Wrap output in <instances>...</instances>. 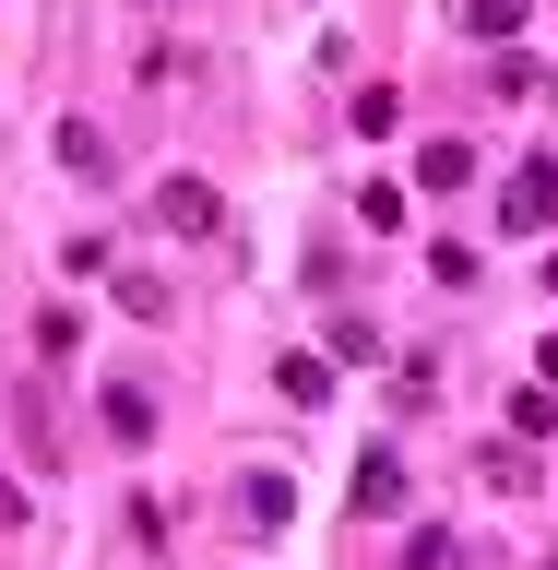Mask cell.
<instances>
[{"mask_svg":"<svg viewBox=\"0 0 558 570\" xmlns=\"http://www.w3.org/2000/svg\"><path fill=\"white\" fill-rule=\"evenodd\" d=\"M155 226L203 238V226H214V190H203V178H167V190H155Z\"/></svg>","mask_w":558,"mask_h":570,"instance_id":"obj_2","label":"cell"},{"mask_svg":"<svg viewBox=\"0 0 558 570\" xmlns=\"http://www.w3.org/2000/svg\"><path fill=\"white\" fill-rule=\"evenodd\" d=\"M558 428V392H511V440H547Z\"/></svg>","mask_w":558,"mask_h":570,"instance_id":"obj_10","label":"cell"},{"mask_svg":"<svg viewBox=\"0 0 558 570\" xmlns=\"http://www.w3.org/2000/svg\"><path fill=\"white\" fill-rule=\"evenodd\" d=\"M392 119H404V96H392V83H369V96H356V131H369V142H392Z\"/></svg>","mask_w":558,"mask_h":570,"instance_id":"obj_9","label":"cell"},{"mask_svg":"<svg viewBox=\"0 0 558 570\" xmlns=\"http://www.w3.org/2000/svg\"><path fill=\"white\" fill-rule=\"evenodd\" d=\"M452 12H463V36H488V48L523 36V0H452Z\"/></svg>","mask_w":558,"mask_h":570,"instance_id":"obj_5","label":"cell"},{"mask_svg":"<svg viewBox=\"0 0 558 570\" xmlns=\"http://www.w3.org/2000/svg\"><path fill=\"white\" fill-rule=\"evenodd\" d=\"M0 523H12V488H0Z\"/></svg>","mask_w":558,"mask_h":570,"instance_id":"obj_12","label":"cell"},{"mask_svg":"<svg viewBox=\"0 0 558 570\" xmlns=\"http://www.w3.org/2000/svg\"><path fill=\"white\" fill-rule=\"evenodd\" d=\"M274 381H285V404H321V392H333V368H321V356H285Z\"/></svg>","mask_w":558,"mask_h":570,"instance_id":"obj_8","label":"cell"},{"mask_svg":"<svg viewBox=\"0 0 558 570\" xmlns=\"http://www.w3.org/2000/svg\"><path fill=\"white\" fill-rule=\"evenodd\" d=\"M238 511H249V523H285V511H297V488H285V475H249Z\"/></svg>","mask_w":558,"mask_h":570,"instance_id":"obj_7","label":"cell"},{"mask_svg":"<svg viewBox=\"0 0 558 570\" xmlns=\"http://www.w3.org/2000/svg\"><path fill=\"white\" fill-rule=\"evenodd\" d=\"M463 178H476V142H428L417 155V190H463Z\"/></svg>","mask_w":558,"mask_h":570,"instance_id":"obj_6","label":"cell"},{"mask_svg":"<svg viewBox=\"0 0 558 570\" xmlns=\"http://www.w3.org/2000/svg\"><path fill=\"white\" fill-rule=\"evenodd\" d=\"M404 570H463V547H452V534H440V523H428L417 547H404Z\"/></svg>","mask_w":558,"mask_h":570,"instance_id":"obj_11","label":"cell"},{"mask_svg":"<svg viewBox=\"0 0 558 570\" xmlns=\"http://www.w3.org/2000/svg\"><path fill=\"white\" fill-rule=\"evenodd\" d=\"M356 511H369V523H392V511H404V463H392V452L356 463Z\"/></svg>","mask_w":558,"mask_h":570,"instance_id":"obj_3","label":"cell"},{"mask_svg":"<svg viewBox=\"0 0 558 570\" xmlns=\"http://www.w3.org/2000/svg\"><path fill=\"white\" fill-rule=\"evenodd\" d=\"M499 226H511V238H547V226H558V167L511 178V190H499Z\"/></svg>","mask_w":558,"mask_h":570,"instance_id":"obj_1","label":"cell"},{"mask_svg":"<svg viewBox=\"0 0 558 570\" xmlns=\"http://www.w3.org/2000/svg\"><path fill=\"white\" fill-rule=\"evenodd\" d=\"M107 440H155V392H131V381H107Z\"/></svg>","mask_w":558,"mask_h":570,"instance_id":"obj_4","label":"cell"}]
</instances>
